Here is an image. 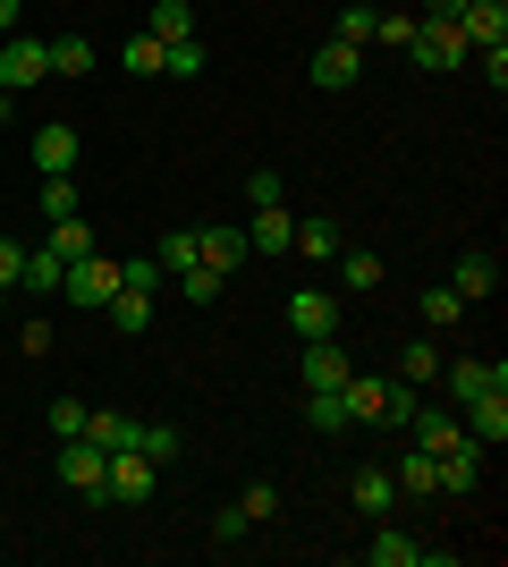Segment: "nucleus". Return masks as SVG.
<instances>
[{
    "instance_id": "1",
    "label": "nucleus",
    "mask_w": 508,
    "mask_h": 567,
    "mask_svg": "<svg viewBox=\"0 0 508 567\" xmlns=\"http://www.w3.org/2000/svg\"><path fill=\"white\" fill-rule=\"evenodd\" d=\"M339 399H348V424H407L424 390H407V381H373V373H348V381H339Z\"/></svg>"
},
{
    "instance_id": "2",
    "label": "nucleus",
    "mask_w": 508,
    "mask_h": 567,
    "mask_svg": "<svg viewBox=\"0 0 508 567\" xmlns=\"http://www.w3.org/2000/svg\"><path fill=\"white\" fill-rule=\"evenodd\" d=\"M60 483H69V492H85V508H102V499H111V450H94L85 432H76V441H60Z\"/></svg>"
},
{
    "instance_id": "3",
    "label": "nucleus",
    "mask_w": 508,
    "mask_h": 567,
    "mask_svg": "<svg viewBox=\"0 0 508 567\" xmlns=\"http://www.w3.org/2000/svg\"><path fill=\"white\" fill-rule=\"evenodd\" d=\"M60 297H69L76 313H102L111 297H120V262H111V255L94 246L85 262H69V280H60Z\"/></svg>"
},
{
    "instance_id": "4",
    "label": "nucleus",
    "mask_w": 508,
    "mask_h": 567,
    "mask_svg": "<svg viewBox=\"0 0 508 567\" xmlns=\"http://www.w3.org/2000/svg\"><path fill=\"white\" fill-rule=\"evenodd\" d=\"M43 76H51V43L43 34H9V43H0V94H34Z\"/></svg>"
},
{
    "instance_id": "5",
    "label": "nucleus",
    "mask_w": 508,
    "mask_h": 567,
    "mask_svg": "<svg viewBox=\"0 0 508 567\" xmlns=\"http://www.w3.org/2000/svg\"><path fill=\"white\" fill-rule=\"evenodd\" d=\"M407 60H415V69H466L475 51H466V34H458V25L415 18V43H407Z\"/></svg>"
},
{
    "instance_id": "6",
    "label": "nucleus",
    "mask_w": 508,
    "mask_h": 567,
    "mask_svg": "<svg viewBox=\"0 0 508 567\" xmlns=\"http://www.w3.org/2000/svg\"><path fill=\"white\" fill-rule=\"evenodd\" d=\"M289 331L297 339H339V297L331 288H289Z\"/></svg>"
},
{
    "instance_id": "7",
    "label": "nucleus",
    "mask_w": 508,
    "mask_h": 567,
    "mask_svg": "<svg viewBox=\"0 0 508 567\" xmlns=\"http://www.w3.org/2000/svg\"><path fill=\"white\" fill-rule=\"evenodd\" d=\"M76 153H85V136H76L69 118H43V127H34V169H43V178H69Z\"/></svg>"
},
{
    "instance_id": "8",
    "label": "nucleus",
    "mask_w": 508,
    "mask_h": 567,
    "mask_svg": "<svg viewBox=\"0 0 508 567\" xmlns=\"http://www.w3.org/2000/svg\"><path fill=\"white\" fill-rule=\"evenodd\" d=\"M153 483H162V474H153L145 450H111V499H120V508H145Z\"/></svg>"
},
{
    "instance_id": "9",
    "label": "nucleus",
    "mask_w": 508,
    "mask_h": 567,
    "mask_svg": "<svg viewBox=\"0 0 508 567\" xmlns=\"http://www.w3.org/2000/svg\"><path fill=\"white\" fill-rule=\"evenodd\" d=\"M440 381H449V399H484V390H508V364H484V355H458V364H440Z\"/></svg>"
},
{
    "instance_id": "10",
    "label": "nucleus",
    "mask_w": 508,
    "mask_h": 567,
    "mask_svg": "<svg viewBox=\"0 0 508 567\" xmlns=\"http://www.w3.org/2000/svg\"><path fill=\"white\" fill-rule=\"evenodd\" d=\"M356 69H364V51H356V43H322L314 60H305V76H314L322 94H348V85H356Z\"/></svg>"
},
{
    "instance_id": "11",
    "label": "nucleus",
    "mask_w": 508,
    "mask_h": 567,
    "mask_svg": "<svg viewBox=\"0 0 508 567\" xmlns=\"http://www.w3.org/2000/svg\"><path fill=\"white\" fill-rule=\"evenodd\" d=\"M356 373V364H348V348H339V339H305V399H314V390H339V381Z\"/></svg>"
},
{
    "instance_id": "12",
    "label": "nucleus",
    "mask_w": 508,
    "mask_h": 567,
    "mask_svg": "<svg viewBox=\"0 0 508 567\" xmlns=\"http://www.w3.org/2000/svg\"><path fill=\"white\" fill-rule=\"evenodd\" d=\"M458 34H466V51L508 43V0H466V9H458Z\"/></svg>"
},
{
    "instance_id": "13",
    "label": "nucleus",
    "mask_w": 508,
    "mask_h": 567,
    "mask_svg": "<svg viewBox=\"0 0 508 567\" xmlns=\"http://www.w3.org/2000/svg\"><path fill=\"white\" fill-rule=\"evenodd\" d=\"M466 441H484V450H500V441H508V390L466 399Z\"/></svg>"
},
{
    "instance_id": "14",
    "label": "nucleus",
    "mask_w": 508,
    "mask_h": 567,
    "mask_svg": "<svg viewBox=\"0 0 508 567\" xmlns=\"http://www.w3.org/2000/svg\"><path fill=\"white\" fill-rule=\"evenodd\" d=\"M449 288H458L466 306H484L491 288H500V262H491L484 246H475V255H458V262H449Z\"/></svg>"
},
{
    "instance_id": "15",
    "label": "nucleus",
    "mask_w": 508,
    "mask_h": 567,
    "mask_svg": "<svg viewBox=\"0 0 508 567\" xmlns=\"http://www.w3.org/2000/svg\"><path fill=\"white\" fill-rule=\"evenodd\" d=\"M246 255H255V246H246V229H195V262H212L220 280H229Z\"/></svg>"
},
{
    "instance_id": "16",
    "label": "nucleus",
    "mask_w": 508,
    "mask_h": 567,
    "mask_svg": "<svg viewBox=\"0 0 508 567\" xmlns=\"http://www.w3.org/2000/svg\"><path fill=\"white\" fill-rule=\"evenodd\" d=\"M331 271H339V288H348V297H373V288L390 280V262H382V255H364V246H356V255L339 246V255H331Z\"/></svg>"
},
{
    "instance_id": "17",
    "label": "nucleus",
    "mask_w": 508,
    "mask_h": 567,
    "mask_svg": "<svg viewBox=\"0 0 508 567\" xmlns=\"http://www.w3.org/2000/svg\"><path fill=\"white\" fill-rule=\"evenodd\" d=\"M440 364H449V355H440V339H407V348H398V373H390V381H407V390H433Z\"/></svg>"
},
{
    "instance_id": "18",
    "label": "nucleus",
    "mask_w": 508,
    "mask_h": 567,
    "mask_svg": "<svg viewBox=\"0 0 508 567\" xmlns=\"http://www.w3.org/2000/svg\"><path fill=\"white\" fill-rule=\"evenodd\" d=\"M373 525H382V517H373ZM364 559H373V567H424V543H415L407 525H382V534L364 543Z\"/></svg>"
},
{
    "instance_id": "19",
    "label": "nucleus",
    "mask_w": 508,
    "mask_h": 567,
    "mask_svg": "<svg viewBox=\"0 0 508 567\" xmlns=\"http://www.w3.org/2000/svg\"><path fill=\"white\" fill-rule=\"evenodd\" d=\"M407 432H415V450H433V457H440V450H449V441H458L466 424H458V415H449V406H424V399H415Z\"/></svg>"
},
{
    "instance_id": "20",
    "label": "nucleus",
    "mask_w": 508,
    "mask_h": 567,
    "mask_svg": "<svg viewBox=\"0 0 508 567\" xmlns=\"http://www.w3.org/2000/svg\"><path fill=\"white\" fill-rule=\"evenodd\" d=\"M289 237H297L289 204H263V213H255V229H246V246H255V255H289Z\"/></svg>"
},
{
    "instance_id": "21",
    "label": "nucleus",
    "mask_w": 508,
    "mask_h": 567,
    "mask_svg": "<svg viewBox=\"0 0 508 567\" xmlns=\"http://www.w3.org/2000/svg\"><path fill=\"white\" fill-rule=\"evenodd\" d=\"M390 499H398V474L390 466H356V517H390Z\"/></svg>"
},
{
    "instance_id": "22",
    "label": "nucleus",
    "mask_w": 508,
    "mask_h": 567,
    "mask_svg": "<svg viewBox=\"0 0 508 567\" xmlns=\"http://www.w3.org/2000/svg\"><path fill=\"white\" fill-rule=\"evenodd\" d=\"M102 313H111V331H127V339L153 331V288H120V297H111Z\"/></svg>"
},
{
    "instance_id": "23",
    "label": "nucleus",
    "mask_w": 508,
    "mask_h": 567,
    "mask_svg": "<svg viewBox=\"0 0 508 567\" xmlns=\"http://www.w3.org/2000/svg\"><path fill=\"white\" fill-rule=\"evenodd\" d=\"M51 255H60V262H85V255H94V220H85V213L51 220Z\"/></svg>"
},
{
    "instance_id": "24",
    "label": "nucleus",
    "mask_w": 508,
    "mask_h": 567,
    "mask_svg": "<svg viewBox=\"0 0 508 567\" xmlns=\"http://www.w3.org/2000/svg\"><path fill=\"white\" fill-rule=\"evenodd\" d=\"M69 280V262L51 255V246H25V271H18V288H34V297H51V288Z\"/></svg>"
},
{
    "instance_id": "25",
    "label": "nucleus",
    "mask_w": 508,
    "mask_h": 567,
    "mask_svg": "<svg viewBox=\"0 0 508 567\" xmlns=\"http://www.w3.org/2000/svg\"><path fill=\"white\" fill-rule=\"evenodd\" d=\"M390 474H398V492H415V499L440 492V457L433 450H407V466H390Z\"/></svg>"
},
{
    "instance_id": "26",
    "label": "nucleus",
    "mask_w": 508,
    "mask_h": 567,
    "mask_svg": "<svg viewBox=\"0 0 508 567\" xmlns=\"http://www.w3.org/2000/svg\"><path fill=\"white\" fill-rule=\"evenodd\" d=\"M162 60H169L162 34H127V51H120V69H127V76H162Z\"/></svg>"
},
{
    "instance_id": "27",
    "label": "nucleus",
    "mask_w": 508,
    "mask_h": 567,
    "mask_svg": "<svg viewBox=\"0 0 508 567\" xmlns=\"http://www.w3.org/2000/svg\"><path fill=\"white\" fill-rule=\"evenodd\" d=\"M145 34H162V43H187V34H195V9H187V0H153V25H145Z\"/></svg>"
},
{
    "instance_id": "28",
    "label": "nucleus",
    "mask_w": 508,
    "mask_h": 567,
    "mask_svg": "<svg viewBox=\"0 0 508 567\" xmlns=\"http://www.w3.org/2000/svg\"><path fill=\"white\" fill-rule=\"evenodd\" d=\"M458 313H466V297H458L449 280H433V288H424V331H449Z\"/></svg>"
},
{
    "instance_id": "29",
    "label": "nucleus",
    "mask_w": 508,
    "mask_h": 567,
    "mask_svg": "<svg viewBox=\"0 0 508 567\" xmlns=\"http://www.w3.org/2000/svg\"><path fill=\"white\" fill-rule=\"evenodd\" d=\"M289 246H297L305 262H331V255H339V229H331V220H297V237H289Z\"/></svg>"
},
{
    "instance_id": "30",
    "label": "nucleus",
    "mask_w": 508,
    "mask_h": 567,
    "mask_svg": "<svg viewBox=\"0 0 508 567\" xmlns=\"http://www.w3.org/2000/svg\"><path fill=\"white\" fill-rule=\"evenodd\" d=\"M373 25H382V9H364V0H348V9H339V34H331V43H373Z\"/></svg>"
},
{
    "instance_id": "31",
    "label": "nucleus",
    "mask_w": 508,
    "mask_h": 567,
    "mask_svg": "<svg viewBox=\"0 0 508 567\" xmlns=\"http://www.w3.org/2000/svg\"><path fill=\"white\" fill-rule=\"evenodd\" d=\"M94 69V43H85V34H60V43H51V76H85Z\"/></svg>"
},
{
    "instance_id": "32",
    "label": "nucleus",
    "mask_w": 508,
    "mask_h": 567,
    "mask_svg": "<svg viewBox=\"0 0 508 567\" xmlns=\"http://www.w3.org/2000/svg\"><path fill=\"white\" fill-rule=\"evenodd\" d=\"M127 450H145L153 466H169V457H178V432H169V424H136V432H127Z\"/></svg>"
},
{
    "instance_id": "33",
    "label": "nucleus",
    "mask_w": 508,
    "mask_h": 567,
    "mask_svg": "<svg viewBox=\"0 0 508 567\" xmlns=\"http://www.w3.org/2000/svg\"><path fill=\"white\" fill-rule=\"evenodd\" d=\"M305 424L314 432H348V399H339V390H314V399H305Z\"/></svg>"
},
{
    "instance_id": "34",
    "label": "nucleus",
    "mask_w": 508,
    "mask_h": 567,
    "mask_svg": "<svg viewBox=\"0 0 508 567\" xmlns=\"http://www.w3.org/2000/svg\"><path fill=\"white\" fill-rule=\"evenodd\" d=\"M178 288H187V306H220V271H212V262H187Z\"/></svg>"
},
{
    "instance_id": "35",
    "label": "nucleus",
    "mask_w": 508,
    "mask_h": 567,
    "mask_svg": "<svg viewBox=\"0 0 508 567\" xmlns=\"http://www.w3.org/2000/svg\"><path fill=\"white\" fill-rule=\"evenodd\" d=\"M43 213H51V220L85 213V204H76V169H69V178H43Z\"/></svg>"
},
{
    "instance_id": "36",
    "label": "nucleus",
    "mask_w": 508,
    "mask_h": 567,
    "mask_svg": "<svg viewBox=\"0 0 508 567\" xmlns=\"http://www.w3.org/2000/svg\"><path fill=\"white\" fill-rule=\"evenodd\" d=\"M204 69H212V60H204L195 34H187V43H169V60H162V76H204Z\"/></svg>"
},
{
    "instance_id": "37",
    "label": "nucleus",
    "mask_w": 508,
    "mask_h": 567,
    "mask_svg": "<svg viewBox=\"0 0 508 567\" xmlns=\"http://www.w3.org/2000/svg\"><path fill=\"white\" fill-rule=\"evenodd\" d=\"M153 262H162V271H187L195 262V229H169L162 246H153Z\"/></svg>"
},
{
    "instance_id": "38",
    "label": "nucleus",
    "mask_w": 508,
    "mask_h": 567,
    "mask_svg": "<svg viewBox=\"0 0 508 567\" xmlns=\"http://www.w3.org/2000/svg\"><path fill=\"white\" fill-rule=\"evenodd\" d=\"M263 204H289V187H280V169H255V178H246V213H263Z\"/></svg>"
},
{
    "instance_id": "39",
    "label": "nucleus",
    "mask_w": 508,
    "mask_h": 567,
    "mask_svg": "<svg viewBox=\"0 0 508 567\" xmlns=\"http://www.w3.org/2000/svg\"><path fill=\"white\" fill-rule=\"evenodd\" d=\"M238 508H246L255 525H263V517H280V483H246V492H238Z\"/></svg>"
},
{
    "instance_id": "40",
    "label": "nucleus",
    "mask_w": 508,
    "mask_h": 567,
    "mask_svg": "<svg viewBox=\"0 0 508 567\" xmlns=\"http://www.w3.org/2000/svg\"><path fill=\"white\" fill-rule=\"evenodd\" d=\"M85 415H94L85 399H51V432H60V441H76V432H85Z\"/></svg>"
},
{
    "instance_id": "41",
    "label": "nucleus",
    "mask_w": 508,
    "mask_h": 567,
    "mask_svg": "<svg viewBox=\"0 0 508 567\" xmlns=\"http://www.w3.org/2000/svg\"><path fill=\"white\" fill-rule=\"evenodd\" d=\"M60 348V331H51V322H18V355H51Z\"/></svg>"
},
{
    "instance_id": "42",
    "label": "nucleus",
    "mask_w": 508,
    "mask_h": 567,
    "mask_svg": "<svg viewBox=\"0 0 508 567\" xmlns=\"http://www.w3.org/2000/svg\"><path fill=\"white\" fill-rule=\"evenodd\" d=\"M246 525H255V517H246L238 499H229V508H220V517H212V543H246Z\"/></svg>"
},
{
    "instance_id": "43",
    "label": "nucleus",
    "mask_w": 508,
    "mask_h": 567,
    "mask_svg": "<svg viewBox=\"0 0 508 567\" xmlns=\"http://www.w3.org/2000/svg\"><path fill=\"white\" fill-rule=\"evenodd\" d=\"M373 43H390V51H407V43H415V18H382V25H373Z\"/></svg>"
},
{
    "instance_id": "44",
    "label": "nucleus",
    "mask_w": 508,
    "mask_h": 567,
    "mask_svg": "<svg viewBox=\"0 0 508 567\" xmlns=\"http://www.w3.org/2000/svg\"><path fill=\"white\" fill-rule=\"evenodd\" d=\"M18 271H25V246H18V237H0V288H18Z\"/></svg>"
},
{
    "instance_id": "45",
    "label": "nucleus",
    "mask_w": 508,
    "mask_h": 567,
    "mask_svg": "<svg viewBox=\"0 0 508 567\" xmlns=\"http://www.w3.org/2000/svg\"><path fill=\"white\" fill-rule=\"evenodd\" d=\"M458 9H466V0H424V18H433V25H458Z\"/></svg>"
},
{
    "instance_id": "46",
    "label": "nucleus",
    "mask_w": 508,
    "mask_h": 567,
    "mask_svg": "<svg viewBox=\"0 0 508 567\" xmlns=\"http://www.w3.org/2000/svg\"><path fill=\"white\" fill-rule=\"evenodd\" d=\"M0 34H18V0H0Z\"/></svg>"
},
{
    "instance_id": "47",
    "label": "nucleus",
    "mask_w": 508,
    "mask_h": 567,
    "mask_svg": "<svg viewBox=\"0 0 508 567\" xmlns=\"http://www.w3.org/2000/svg\"><path fill=\"white\" fill-rule=\"evenodd\" d=\"M9 111H18V94H0V127H9Z\"/></svg>"
},
{
    "instance_id": "48",
    "label": "nucleus",
    "mask_w": 508,
    "mask_h": 567,
    "mask_svg": "<svg viewBox=\"0 0 508 567\" xmlns=\"http://www.w3.org/2000/svg\"><path fill=\"white\" fill-rule=\"evenodd\" d=\"M0 313H9V288H0Z\"/></svg>"
}]
</instances>
